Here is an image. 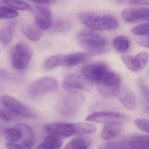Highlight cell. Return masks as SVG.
Returning <instances> with one entry per match:
<instances>
[{
  "instance_id": "cell-37",
  "label": "cell",
  "mask_w": 149,
  "mask_h": 149,
  "mask_svg": "<svg viewBox=\"0 0 149 149\" xmlns=\"http://www.w3.org/2000/svg\"><path fill=\"white\" fill-rule=\"evenodd\" d=\"M22 144V143H21ZM23 146L22 149H31V147H29V146H27V145H24V144H22Z\"/></svg>"
},
{
  "instance_id": "cell-27",
  "label": "cell",
  "mask_w": 149,
  "mask_h": 149,
  "mask_svg": "<svg viewBox=\"0 0 149 149\" xmlns=\"http://www.w3.org/2000/svg\"><path fill=\"white\" fill-rule=\"evenodd\" d=\"M7 5L16 9L21 10H29L31 9L29 4L22 0H4Z\"/></svg>"
},
{
  "instance_id": "cell-33",
  "label": "cell",
  "mask_w": 149,
  "mask_h": 149,
  "mask_svg": "<svg viewBox=\"0 0 149 149\" xmlns=\"http://www.w3.org/2000/svg\"><path fill=\"white\" fill-rule=\"evenodd\" d=\"M0 119L6 122H9L12 120V117L6 112L0 109Z\"/></svg>"
},
{
  "instance_id": "cell-18",
  "label": "cell",
  "mask_w": 149,
  "mask_h": 149,
  "mask_svg": "<svg viewBox=\"0 0 149 149\" xmlns=\"http://www.w3.org/2000/svg\"><path fill=\"white\" fill-rule=\"evenodd\" d=\"M122 129V127L120 123H107L102 130L101 137L104 140L113 139L120 134Z\"/></svg>"
},
{
  "instance_id": "cell-4",
  "label": "cell",
  "mask_w": 149,
  "mask_h": 149,
  "mask_svg": "<svg viewBox=\"0 0 149 149\" xmlns=\"http://www.w3.org/2000/svg\"><path fill=\"white\" fill-rule=\"evenodd\" d=\"M120 84V76L110 70L96 85L98 92L102 96L110 98L117 96Z\"/></svg>"
},
{
  "instance_id": "cell-20",
  "label": "cell",
  "mask_w": 149,
  "mask_h": 149,
  "mask_svg": "<svg viewBox=\"0 0 149 149\" xmlns=\"http://www.w3.org/2000/svg\"><path fill=\"white\" fill-rule=\"evenodd\" d=\"M16 23L15 21L8 22L0 29V41L3 44L6 45L11 41Z\"/></svg>"
},
{
  "instance_id": "cell-5",
  "label": "cell",
  "mask_w": 149,
  "mask_h": 149,
  "mask_svg": "<svg viewBox=\"0 0 149 149\" xmlns=\"http://www.w3.org/2000/svg\"><path fill=\"white\" fill-rule=\"evenodd\" d=\"M33 51L29 45L24 42L15 45L12 54L11 62L16 70H22L26 68L33 56Z\"/></svg>"
},
{
  "instance_id": "cell-3",
  "label": "cell",
  "mask_w": 149,
  "mask_h": 149,
  "mask_svg": "<svg viewBox=\"0 0 149 149\" xmlns=\"http://www.w3.org/2000/svg\"><path fill=\"white\" fill-rule=\"evenodd\" d=\"M91 54L88 52H77L70 54H58L50 57L45 61V66L47 69L58 66L71 67L89 60Z\"/></svg>"
},
{
  "instance_id": "cell-26",
  "label": "cell",
  "mask_w": 149,
  "mask_h": 149,
  "mask_svg": "<svg viewBox=\"0 0 149 149\" xmlns=\"http://www.w3.org/2000/svg\"><path fill=\"white\" fill-rule=\"evenodd\" d=\"M5 134L6 139L9 142H17L22 140V138L21 130L17 127L6 130Z\"/></svg>"
},
{
  "instance_id": "cell-8",
  "label": "cell",
  "mask_w": 149,
  "mask_h": 149,
  "mask_svg": "<svg viewBox=\"0 0 149 149\" xmlns=\"http://www.w3.org/2000/svg\"><path fill=\"white\" fill-rule=\"evenodd\" d=\"M110 70L105 63L95 62L83 66L81 73L89 82L96 84Z\"/></svg>"
},
{
  "instance_id": "cell-35",
  "label": "cell",
  "mask_w": 149,
  "mask_h": 149,
  "mask_svg": "<svg viewBox=\"0 0 149 149\" xmlns=\"http://www.w3.org/2000/svg\"><path fill=\"white\" fill-rule=\"evenodd\" d=\"M129 2L134 5H149V0H129Z\"/></svg>"
},
{
  "instance_id": "cell-24",
  "label": "cell",
  "mask_w": 149,
  "mask_h": 149,
  "mask_svg": "<svg viewBox=\"0 0 149 149\" xmlns=\"http://www.w3.org/2000/svg\"><path fill=\"white\" fill-rule=\"evenodd\" d=\"M113 44L115 49L119 53L126 52L130 47V42L128 38L121 36L115 38L113 40Z\"/></svg>"
},
{
  "instance_id": "cell-6",
  "label": "cell",
  "mask_w": 149,
  "mask_h": 149,
  "mask_svg": "<svg viewBox=\"0 0 149 149\" xmlns=\"http://www.w3.org/2000/svg\"><path fill=\"white\" fill-rule=\"evenodd\" d=\"M83 95L76 92H70L65 95L60 106V113L63 115L70 117L74 115L84 102Z\"/></svg>"
},
{
  "instance_id": "cell-21",
  "label": "cell",
  "mask_w": 149,
  "mask_h": 149,
  "mask_svg": "<svg viewBox=\"0 0 149 149\" xmlns=\"http://www.w3.org/2000/svg\"><path fill=\"white\" fill-rule=\"evenodd\" d=\"M38 26L33 24H27L21 28L24 34L30 40L38 41L40 40L42 36V32Z\"/></svg>"
},
{
  "instance_id": "cell-15",
  "label": "cell",
  "mask_w": 149,
  "mask_h": 149,
  "mask_svg": "<svg viewBox=\"0 0 149 149\" xmlns=\"http://www.w3.org/2000/svg\"><path fill=\"white\" fill-rule=\"evenodd\" d=\"M121 15L124 21L133 23L139 20L149 21V8L128 9L122 12Z\"/></svg>"
},
{
  "instance_id": "cell-31",
  "label": "cell",
  "mask_w": 149,
  "mask_h": 149,
  "mask_svg": "<svg viewBox=\"0 0 149 149\" xmlns=\"http://www.w3.org/2000/svg\"><path fill=\"white\" fill-rule=\"evenodd\" d=\"M134 124L140 130L149 133V120L138 118L135 120Z\"/></svg>"
},
{
  "instance_id": "cell-16",
  "label": "cell",
  "mask_w": 149,
  "mask_h": 149,
  "mask_svg": "<svg viewBox=\"0 0 149 149\" xmlns=\"http://www.w3.org/2000/svg\"><path fill=\"white\" fill-rule=\"evenodd\" d=\"M122 149H149V136L137 135L123 141Z\"/></svg>"
},
{
  "instance_id": "cell-32",
  "label": "cell",
  "mask_w": 149,
  "mask_h": 149,
  "mask_svg": "<svg viewBox=\"0 0 149 149\" xmlns=\"http://www.w3.org/2000/svg\"><path fill=\"white\" fill-rule=\"evenodd\" d=\"M123 146V141H113L103 143L97 149H122Z\"/></svg>"
},
{
  "instance_id": "cell-25",
  "label": "cell",
  "mask_w": 149,
  "mask_h": 149,
  "mask_svg": "<svg viewBox=\"0 0 149 149\" xmlns=\"http://www.w3.org/2000/svg\"><path fill=\"white\" fill-rule=\"evenodd\" d=\"M75 135L82 136L93 134L96 131V127L93 124L87 123H75Z\"/></svg>"
},
{
  "instance_id": "cell-36",
  "label": "cell",
  "mask_w": 149,
  "mask_h": 149,
  "mask_svg": "<svg viewBox=\"0 0 149 149\" xmlns=\"http://www.w3.org/2000/svg\"><path fill=\"white\" fill-rule=\"evenodd\" d=\"M29 1L35 2L38 3H44V4L53 3L56 1V0H29Z\"/></svg>"
},
{
  "instance_id": "cell-22",
  "label": "cell",
  "mask_w": 149,
  "mask_h": 149,
  "mask_svg": "<svg viewBox=\"0 0 149 149\" xmlns=\"http://www.w3.org/2000/svg\"><path fill=\"white\" fill-rule=\"evenodd\" d=\"M63 141L60 138L54 136H48L45 138L36 149H59L62 147Z\"/></svg>"
},
{
  "instance_id": "cell-17",
  "label": "cell",
  "mask_w": 149,
  "mask_h": 149,
  "mask_svg": "<svg viewBox=\"0 0 149 149\" xmlns=\"http://www.w3.org/2000/svg\"><path fill=\"white\" fill-rule=\"evenodd\" d=\"M117 97L123 105L128 110L133 111L136 107V100L134 93L127 88H120Z\"/></svg>"
},
{
  "instance_id": "cell-19",
  "label": "cell",
  "mask_w": 149,
  "mask_h": 149,
  "mask_svg": "<svg viewBox=\"0 0 149 149\" xmlns=\"http://www.w3.org/2000/svg\"><path fill=\"white\" fill-rule=\"evenodd\" d=\"M16 127L19 129L22 132V144L27 145L32 148L35 143V137L34 132L32 129L24 124H19L16 126Z\"/></svg>"
},
{
  "instance_id": "cell-11",
  "label": "cell",
  "mask_w": 149,
  "mask_h": 149,
  "mask_svg": "<svg viewBox=\"0 0 149 149\" xmlns=\"http://www.w3.org/2000/svg\"><path fill=\"white\" fill-rule=\"evenodd\" d=\"M58 85L57 80L55 78L50 76L43 77L31 84L29 93L33 96L41 95L56 89Z\"/></svg>"
},
{
  "instance_id": "cell-14",
  "label": "cell",
  "mask_w": 149,
  "mask_h": 149,
  "mask_svg": "<svg viewBox=\"0 0 149 149\" xmlns=\"http://www.w3.org/2000/svg\"><path fill=\"white\" fill-rule=\"evenodd\" d=\"M36 21L38 26L41 29L47 30L52 24V13L48 6L44 3L36 4Z\"/></svg>"
},
{
  "instance_id": "cell-10",
  "label": "cell",
  "mask_w": 149,
  "mask_h": 149,
  "mask_svg": "<svg viewBox=\"0 0 149 149\" xmlns=\"http://www.w3.org/2000/svg\"><path fill=\"white\" fill-rule=\"evenodd\" d=\"M1 100L3 104L11 112L27 118L37 117L36 114L31 109L11 96L3 95L1 97Z\"/></svg>"
},
{
  "instance_id": "cell-7",
  "label": "cell",
  "mask_w": 149,
  "mask_h": 149,
  "mask_svg": "<svg viewBox=\"0 0 149 149\" xmlns=\"http://www.w3.org/2000/svg\"><path fill=\"white\" fill-rule=\"evenodd\" d=\"M86 120L87 121L105 124L109 123L124 124L128 123L131 121L129 117L123 114L107 111L93 113L87 116Z\"/></svg>"
},
{
  "instance_id": "cell-23",
  "label": "cell",
  "mask_w": 149,
  "mask_h": 149,
  "mask_svg": "<svg viewBox=\"0 0 149 149\" xmlns=\"http://www.w3.org/2000/svg\"><path fill=\"white\" fill-rule=\"evenodd\" d=\"M91 144V140L88 137H76L67 143L65 149H88Z\"/></svg>"
},
{
  "instance_id": "cell-34",
  "label": "cell",
  "mask_w": 149,
  "mask_h": 149,
  "mask_svg": "<svg viewBox=\"0 0 149 149\" xmlns=\"http://www.w3.org/2000/svg\"><path fill=\"white\" fill-rule=\"evenodd\" d=\"M7 149H22L23 146L22 144H17L15 143L9 142L6 144Z\"/></svg>"
},
{
  "instance_id": "cell-2",
  "label": "cell",
  "mask_w": 149,
  "mask_h": 149,
  "mask_svg": "<svg viewBox=\"0 0 149 149\" xmlns=\"http://www.w3.org/2000/svg\"><path fill=\"white\" fill-rule=\"evenodd\" d=\"M79 18L88 29L96 31L113 30L119 27L116 20L109 15H97L82 13L79 15Z\"/></svg>"
},
{
  "instance_id": "cell-28",
  "label": "cell",
  "mask_w": 149,
  "mask_h": 149,
  "mask_svg": "<svg viewBox=\"0 0 149 149\" xmlns=\"http://www.w3.org/2000/svg\"><path fill=\"white\" fill-rule=\"evenodd\" d=\"M52 31L56 32H64L70 28V24L68 21L64 20H57L52 22L51 26Z\"/></svg>"
},
{
  "instance_id": "cell-12",
  "label": "cell",
  "mask_w": 149,
  "mask_h": 149,
  "mask_svg": "<svg viewBox=\"0 0 149 149\" xmlns=\"http://www.w3.org/2000/svg\"><path fill=\"white\" fill-rule=\"evenodd\" d=\"M93 84L88 81L81 73H71L67 74L64 79L63 86L68 91L80 89L88 91L92 89Z\"/></svg>"
},
{
  "instance_id": "cell-9",
  "label": "cell",
  "mask_w": 149,
  "mask_h": 149,
  "mask_svg": "<svg viewBox=\"0 0 149 149\" xmlns=\"http://www.w3.org/2000/svg\"><path fill=\"white\" fill-rule=\"evenodd\" d=\"M44 128L49 135L59 138H68L75 135V123L56 122L45 124Z\"/></svg>"
},
{
  "instance_id": "cell-1",
  "label": "cell",
  "mask_w": 149,
  "mask_h": 149,
  "mask_svg": "<svg viewBox=\"0 0 149 149\" xmlns=\"http://www.w3.org/2000/svg\"><path fill=\"white\" fill-rule=\"evenodd\" d=\"M76 37L79 45L91 55L102 54L107 50V40L98 31L84 29L77 32Z\"/></svg>"
},
{
  "instance_id": "cell-30",
  "label": "cell",
  "mask_w": 149,
  "mask_h": 149,
  "mask_svg": "<svg viewBox=\"0 0 149 149\" xmlns=\"http://www.w3.org/2000/svg\"><path fill=\"white\" fill-rule=\"evenodd\" d=\"M132 34L136 36H146L149 34V24L135 27L131 30Z\"/></svg>"
},
{
  "instance_id": "cell-13",
  "label": "cell",
  "mask_w": 149,
  "mask_h": 149,
  "mask_svg": "<svg viewBox=\"0 0 149 149\" xmlns=\"http://www.w3.org/2000/svg\"><path fill=\"white\" fill-rule=\"evenodd\" d=\"M126 67L132 72H139L142 70L147 65L149 60V53L143 52L132 56H123L121 58Z\"/></svg>"
},
{
  "instance_id": "cell-29",
  "label": "cell",
  "mask_w": 149,
  "mask_h": 149,
  "mask_svg": "<svg viewBox=\"0 0 149 149\" xmlns=\"http://www.w3.org/2000/svg\"><path fill=\"white\" fill-rule=\"evenodd\" d=\"M19 13L14 9L9 7H0V18L11 19L17 17Z\"/></svg>"
}]
</instances>
